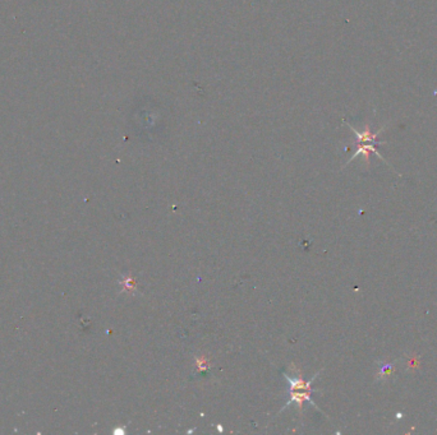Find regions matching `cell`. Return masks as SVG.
I'll return each mask as SVG.
<instances>
[{
    "mask_svg": "<svg viewBox=\"0 0 437 435\" xmlns=\"http://www.w3.org/2000/svg\"><path fill=\"white\" fill-rule=\"evenodd\" d=\"M346 125H348L349 128L351 129V132H353V133L355 134V137H357V139H358V150L355 151V153H354L353 156H351L350 160H349L348 162H346V165H348V163H350L351 161L354 160V158L358 157V156H361V155H363L368 160V157H370V153L371 152L375 153V155L377 156L378 158H381V160L385 161V162L387 163V161L384 160V157H382V156H381L380 153H378L377 148H376V144H381V143H382V142H378L377 141V136H378V133H381V132L384 130L385 128L380 129V130H378V133H371L370 126H366L365 130L360 132V130H357V129H355V128H353V126H351L350 124L346 123ZM387 165H389V163H387Z\"/></svg>",
    "mask_w": 437,
    "mask_h": 435,
    "instance_id": "6da1fadb",
    "label": "cell"
},
{
    "mask_svg": "<svg viewBox=\"0 0 437 435\" xmlns=\"http://www.w3.org/2000/svg\"><path fill=\"white\" fill-rule=\"evenodd\" d=\"M289 396H290L289 400H288V402L285 403L284 407H283V409H280V412L284 411L288 406H290V403H297L299 411H302L304 402H309L312 406H313L314 409H317L319 411H321V410L319 409V406H317L316 403H314V401L312 400L311 392H308V390H290Z\"/></svg>",
    "mask_w": 437,
    "mask_h": 435,
    "instance_id": "7a4b0ae2",
    "label": "cell"
},
{
    "mask_svg": "<svg viewBox=\"0 0 437 435\" xmlns=\"http://www.w3.org/2000/svg\"><path fill=\"white\" fill-rule=\"evenodd\" d=\"M319 374L320 373H317L311 380H308V382H304V380L302 379V376L299 375H298L297 378H290L288 374H284V376H285V379L288 380V383H289V390H308V392H313L314 389H312L311 385Z\"/></svg>",
    "mask_w": 437,
    "mask_h": 435,
    "instance_id": "3957f363",
    "label": "cell"
},
{
    "mask_svg": "<svg viewBox=\"0 0 437 435\" xmlns=\"http://www.w3.org/2000/svg\"><path fill=\"white\" fill-rule=\"evenodd\" d=\"M121 285L123 286L122 291H136V280L132 277L131 273H128L127 276H124L123 280L121 281Z\"/></svg>",
    "mask_w": 437,
    "mask_h": 435,
    "instance_id": "277c9868",
    "label": "cell"
},
{
    "mask_svg": "<svg viewBox=\"0 0 437 435\" xmlns=\"http://www.w3.org/2000/svg\"><path fill=\"white\" fill-rule=\"evenodd\" d=\"M197 361V368H198L200 371H205L209 369V360H207L206 356H200V358H196Z\"/></svg>",
    "mask_w": 437,
    "mask_h": 435,
    "instance_id": "5b68a950",
    "label": "cell"
},
{
    "mask_svg": "<svg viewBox=\"0 0 437 435\" xmlns=\"http://www.w3.org/2000/svg\"><path fill=\"white\" fill-rule=\"evenodd\" d=\"M391 371H392V366L390 365V364H387V365H385L384 366V369H381V371H380V375L378 376H382V375H390V374H391Z\"/></svg>",
    "mask_w": 437,
    "mask_h": 435,
    "instance_id": "8992f818",
    "label": "cell"
}]
</instances>
